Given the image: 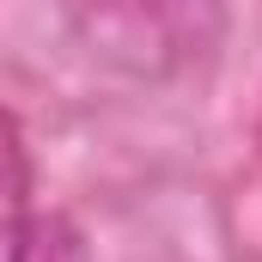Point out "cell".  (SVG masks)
Wrapping results in <instances>:
<instances>
[{"instance_id": "cell-2", "label": "cell", "mask_w": 262, "mask_h": 262, "mask_svg": "<svg viewBox=\"0 0 262 262\" xmlns=\"http://www.w3.org/2000/svg\"><path fill=\"white\" fill-rule=\"evenodd\" d=\"M12 262H92L79 226L55 207H18L12 213Z\"/></svg>"}, {"instance_id": "cell-1", "label": "cell", "mask_w": 262, "mask_h": 262, "mask_svg": "<svg viewBox=\"0 0 262 262\" xmlns=\"http://www.w3.org/2000/svg\"><path fill=\"white\" fill-rule=\"evenodd\" d=\"M92 61L128 79H171L220 43V0H55Z\"/></svg>"}]
</instances>
